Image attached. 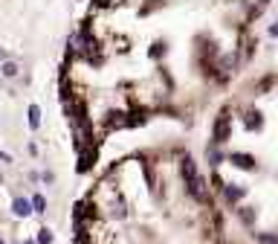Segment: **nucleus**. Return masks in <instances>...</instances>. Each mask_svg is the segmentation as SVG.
<instances>
[{"label": "nucleus", "mask_w": 278, "mask_h": 244, "mask_svg": "<svg viewBox=\"0 0 278 244\" xmlns=\"http://www.w3.org/2000/svg\"><path fill=\"white\" fill-rule=\"evenodd\" d=\"M238 218H241L246 227H252L255 224V218H258V212H255L252 207H238Z\"/></svg>", "instance_id": "nucleus-9"}, {"label": "nucleus", "mask_w": 278, "mask_h": 244, "mask_svg": "<svg viewBox=\"0 0 278 244\" xmlns=\"http://www.w3.org/2000/svg\"><path fill=\"white\" fill-rule=\"evenodd\" d=\"M246 128H249V131H261L264 128L261 111H246Z\"/></svg>", "instance_id": "nucleus-8"}, {"label": "nucleus", "mask_w": 278, "mask_h": 244, "mask_svg": "<svg viewBox=\"0 0 278 244\" xmlns=\"http://www.w3.org/2000/svg\"><path fill=\"white\" fill-rule=\"evenodd\" d=\"M0 183H3V177H0Z\"/></svg>", "instance_id": "nucleus-22"}, {"label": "nucleus", "mask_w": 278, "mask_h": 244, "mask_svg": "<svg viewBox=\"0 0 278 244\" xmlns=\"http://www.w3.org/2000/svg\"><path fill=\"white\" fill-rule=\"evenodd\" d=\"M229 137H232V117L229 114H220V117L214 120V128H212V142L214 145H223Z\"/></svg>", "instance_id": "nucleus-2"}, {"label": "nucleus", "mask_w": 278, "mask_h": 244, "mask_svg": "<svg viewBox=\"0 0 278 244\" xmlns=\"http://www.w3.org/2000/svg\"><path fill=\"white\" fill-rule=\"evenodd\" d=\"M180 174H183V180H185L188 195H191L194 201H200V204H206V201H209V195H206V189H203V177L197 174V163L191 160V157H183Z\"/></svg>", "instance_id": "nucleus-1"}, {"label": "nucleus", "mask_w": 278, "mask_h": 244, "mask_svg": "<svg viewBox=\"0 0 278 244\" xmlns=\"http://www.w3.org/2000/svg\"><path fill=\"white\" fill-rule=\"evenodd\" d=\"M12 215H15V218H26V215H32V204H29L26 198H15V201H12Z\"/></svg>", "instance_id": "nucleus-6"}, {"label": "nucleus", "mask_w": 278, "mask_h": 244, "mask_svg": "<svg viewBox=\"0 0 278 244\" xmlns=\"http://www.w3.org/2000/svg\"><path fill=\"white\" fill-rule=\"evenodd\" d=\"M267 3H270V0H261V6H267Z\"/></svg>", "instance_id": "nucleus-20"}, {"label": "nucleus", "mask_w": 278, "mask_h": 244, "mask_svg": "<svg viewBox=\"0 0 278 244\" xmlns=\"http://www.w3.org/2000/svg\"><path fill=\"white\" fill-rule=\"evenodd\" d=\"M93 163H96V145H87L82 151V157H79V172H90L93 169Z\"/></svg>", "instance_id": "nucleus-5"}, {"label": "nucleus", "mask_w": 278, "mask_h": 244, "mask_svg": "<svg viewBox=\"0 0 278 244\" xmlns=\"http://www.w3.org/2000/svg\"><path fill=\"white\" fill-rule=\"evenodd\" d=\"M38 244H52V233H49L47 227H44V230H38Z\"/></svg>", "instance_id": "nucleus-15"}, {"label": "nucleus", "mask_w": 278, "mask_h": 244, "mask_svg": "<svg viewBox=\"0 0 278 244\" xmlns=\"http://www.w3.org/2000/svg\"><path fill=\"white\" fill-rule=\"evenodd\" d=\"M0 160H3V163H12V157L6 154V151H0Z\"/></svg>", "instance_id": "nucleus-17"}, {"label": "nucleus", "mask_w": 278, "mask_h": 244, "mask_svg": "<svg viewBox=\"0 0 278 244\" xmlns=\"http://www.w3.org/2000/svg\"><path fill=\"white\" fill-rule=\"evenodd\" d=\"M0 76H3V79H17V64L12 58H6V61L0 64Z\"/></svg>", "instance_id": "nucleus-10"}, {"label": "nucleus", "mask_w": 278, "mask_h": 244, "mask_svg": "<svg viewBox=\"0 0 278 244\" xmlns=\"http://www.w3.org/2000/svg\"><path fill=\"white\" fill-rule=\"evenodd\" d=\"M220 192H223V198H226L229 204H241V201L246 198V189H244V186H235V183H229V186L223 183V186H220Z\"/></svg>", "instance_id": "nucleus-4"}, {"label": "nucleus", "mask_w": 278, "mask_h": 244, "mask_svg": "<svg viewBox=\"0 0 278 244\" xmlns=\"http://www.w3.org/2000/svg\"><path fill=\"white\" fill-rule=\"evenodd\" d=\"M229 160L238 166V169H246V172H255L258 169V163H255V157L252 154H244V151H232Z\"/></svg>", "instance_id": "nucleus-3"}, {"label": "nucleus", "mask_w": 278, "mask_h": 244, "mask_svg": "<svg viewBox=\"0 0 278 244\" xmlns=\"http://www.w3.org/2000/svg\"><path fill=\"white\" fill-rule=\"evenodd\" d=\"M29 128H32V131L41 128V108H38V105H29Z\"/></svg>", "instance_id": "nucleus-11"}, {"label": "nucleus", "mask_w": 278, "mask_h": 244, "mask_svg": "<svg viewBox=\"0 0 278 244\" xmlns=\"http://www.w3.org/2000/svg\"><path fill=\"white\" fill-rule=\"evenodd\" d=\"M29 204H32V212H38V215H41V212H47V201H44V195H32V201H29Z\"/></svg>", "instance_id": "nucleus-13"}, {"label": "nucleus", "mask_w": 278, "mask_h": 244, "mask_svg": "<svg viewBox=\"0 0 278 244\" xmlns=\"http://www.w3.org/2000/svg\"><path fill=\"white\" fill-rule=\"evenodd\" d=\"M0 244H6V242H3V239H0Z\"/></svg>", "instance_id": "nucleus-21"}, {"label": "nucleus", "mask_w": 278, "mask_h": 244, "mask_svg": "<svg viewBox=\"0 0 278 244\" xmlns=\"http://www.w3.org/2000/svg\"><path fill=\"white\" fill-rule=\"evenodd\" d=\"M206 157H209V163H212V166H220V160H223V154L217 151V145H214V142L206 148Z\"/></svg>", "instance_id": "nucleus-12"}, {"label": "nucleus", "mask_w": 278, "mask_h": 244, "mask_svg": "<svg viewBox=\"0 0 278 244\" xmlns=\"http://www.w3.org/2000/svg\"><path fill=\"white\" fill-rule=\"evenodd\" d=\"M255 242H258V244H278V236H270V233H258V236H255Z\"/></svg>", "instance_id": "nucleus-14"}, {"label": "nucleus", "mask_w": 278, "mask_h": 244, "mask_svg": "<svg viewBox=\"0 0 278 244\" xmlns=\"http://www.w3.org/2000/svg\"><path fill=\"white\" fill-rule=\"evenodd\" d=\"M160 52H165V44H154V50H151V55H154V58H157V55H160Z\"/></svg>", "instance_id": "nucleus-16"}, {"label": "nucleus", "mask_w": 278, "mask_h": 244, "mask_svg": "<svg viewBox=\"0 0 278 244\" xmlns=\"http://www.w3.org/2000/svg\"><path fill=\"white\" fill-rule=\"evenodd\" d=\"M6 58H9V52H6L3 47H0V61H6Z\"/></svg>", "instance_id": "nucleus-18"}, {"label": "nucleus", "mask_w": 278, "mask_h": 244, "mask_svg": "<svg viewBox=\"0 0 278 244\" xmlns=\"http://www.w3.org/2000/svg\"><path fill=\"white\" fill-rule=\"evenodd\" d=\"M270 32H273V35L278 38V23H273V26H270Z\"/></svg>", "instance_id": "nucleus-19"}, {"label": "nucleus", "mask_w": 278, "mask_h": 244, "mask_svg": "<svg viewBox=\"0 0 278 244\" xmlns=\"http://www.w3.org/2000/svg\"><path fill=\"white\" fill-rule=\"evenodd\" d=\"M107 128H110V131H113V128H128L125 114H122V111H110V114H107Z\"/></svg>", "instance_id": "nucleus-7"}]
</instances>
